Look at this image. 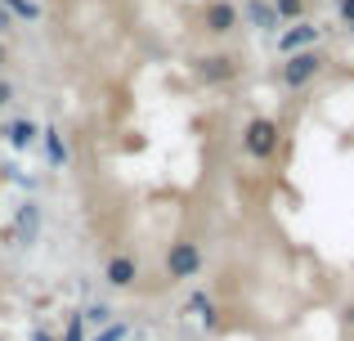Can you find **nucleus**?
<instances>
[{
  "label": "nucleus",
  "instance_id": "f257e3e1",
  "mask_svg": "<svg viewBox=\"0 0 354 341\" xmlns=\"http://www.w3.org/2000/svg\"><path fill=\"white\" fill-rule=\"evenodd\" d=\"M278 144H283V126L274 117H251L242 126V153L251 162H274L278 158Z\"/></svg>",
  "mask_w": 354,
  "mask_h": 341
},
{
  "label": "nucleus",
  "instance_id": "f03ea898",
  "mask_svg": "<svg viewBox=\"0 0 354 341\" xmlns=\"http://www.w3.org/2000/svg\"><path fill=\"white\" fill-rule=\"evenodd\" d=\"M202 270H207V256H202V247L193 243V238H175V243L166 247L162 274H166L171 283H189V279H198Z\"/></svg>",
  "mask_w": 354,
  "mask_h": 341
},
{
  "label": "nucleus",
  "instance_id": "7ed1b4c3",
  "mask_svg": "<svg viewBox=\"0 0 354 341\" xmlns=\"http://www.w3.org/2000/svg\"><path fill=\"white\" fill-rule=\"evenodd\" d=\"M323 63H328V59H323L319 50L287 54V59L278 63V86H283V90H305V86H310V81L323 72Z\"/></svg>",
  "mask_w": 354,
  "mask_h": 341
},
{
  "label": "nucleus",
  "instance_id": "20e7f679",
  "mask_svg": "<svg viewBox=\"0 0 354 341\" xmlns=\"http://www.w3.org/2000/svg\"><path fill=\"white\" fill-rule=\"evenodd\" d=\"M193 77H198V86H229L242 77V59L238 54H202V59H193Z\"/></svg>",
  "mask_w": 354,
  "mask_h": 341
},
{
  "label": "nucleus",
  "instance_id": "39448f33",
  "mask_svg": "<svg viewBox=\"0 0 354 341\" xmlns=\"http://www.w3.org/2000/svg\"><path fill=\"white\" fill-rule=\"evenodd\" d=\"M202 27H207V36H234L242 27L238 5L234 0H207L202 5Z\"/></svg>",
  "mask_w": 354,
  "mask_h": 341
},
{
  "label": "nucleus",
  "instance_id": "423d86ee",
  "mask_svg": "<svg viewBox=\"0 0 354 341\" xmlns=\"http://www.w3.org/2000/svg\"><path fill=\"white\" fill-rule=\"evenodd\" d=\"M104 283L113 292H130L139 283V256H130V252H113L108 256V265H104Z\"/></svg>",
  "mask_w": 354,
  "mask_h": 341
},
{
  "label": "nucleus",
  "instance_id": "0eeeda50",
  "mask_svg": "<svg viewBox=\"0 0 354 341\" xmlns=\"http://www.w3.org/2000/svg\"><path fill=\"white\" fill-rule=\"evenodd\" d=\"M319 36H323V27H314L310 18H301V23H292L287 32H278V54H301V50H314L319 45Z\"/></svg>",
  "mask_w": 354,
  "mask_h": 341
},
{
  "label": "nucleus",
  "instance_id": "6e6552de",
  "mask_svg": "<svg viewBox=\"0 0 354 341\" xmlns=\"http://www.w3.org/2000/svg\"><path fill=\"white\" fill-rule=\"evenodd\" d=\"M9 238H14V247H36V238H41V202H23L14 211Z\"/></svg>",
  "mask_w": 354,
  "mask_h": 341
},
{
  "label": "nucleus",
  "instance_id": "1a4fd4ad",
  "mask_svg": "<svg viewBox=\"0 0 354 341\" xmlns=\"http://www.w3.org/2000/svg\"><path fill=\"white\" fill-rule=\"evenodd\" d=\"M184 319H198L202 328H220V306H216V297H207V292H193L189 301H184V310H180Z\"/></svg>",
  "mask_w": 354,
  "mask_h": 341
},
{
  "label": "nucleus",
  "instance_id": "9d476101",
  "mask_svg": "<svg viewBox=\"0 0 354 341\" xmlns=\"http://www.w3.org/2000/svg\"><path fill=\"white\" fill-rule=\"evenodd\" d=\"M36 140H41V126H36L32 117H14V122L5 126V144H9L14 153H27Z\"/></svg>",
  "mask_w": 354,
  "mask_h": 341
},
{
  "label": "nucleus",
  "instance_id": "9b49d317",
  "mask_svg": "<svg viewBox=\"0 0 354 341\" xmlns=\"http://www.w3.org/2000/svg\"><path fill=\"white\" fill-rule=\"evenodd\" d=\"M238 18L251 23L256 32H278V18H274V9H269V0H247V5L238 9Z\"/></svg>",
  "mask_w": 354,
  "mask_h": 341
},
{
  "label": "nucleus",
  "instance_id": "f8f14e48",
  "mask_svg": "<svg viewBox=\"0 0 354 341\" xmlns=\"http://www.w3.org/2000/svg\"><path fill=\"white\" fill-rule=\"evenodd\" d=\"M41 149H45V162H50L54 171L68 167V144H63V131H59V126H41Z\"/></svg>",
  "mask_w": 354,
  "mask_h": 341
},
{
  "label": "nucleus",
  "instance_id": "ddd939ff",
  "mask_svg": "<svg viewBox=\"0 0 354 341\" xmlns=\"http://www.w3.org/2000/svg\"><path fill=\"white\" fill-rule=\"evenodd\" d=\"M77 315H81V324H86V328H95V333H99V328H108L117 319V310L108 306V301H86Z\"/></svg>",
  "mask_w": 354,
  "mask_h": 341
},
{
  "label": "nucleus",
  "instance_id": "4468645a",
  "mask_svg": "<svg viewBox=\"0 0 354 341\" xmlns=\"http://www.w3.org/2000/svg\"><path fill=\"white\" fill-rule=\"evenodd\" d=\"M0 9L9 18H18V23H41V5L36 0H0Z\"/></svg>",
  "mask_w": 354,
  "mask_h": 341
},
{
  "label": "nucleus",
  "instance_id": "2eb2a0df",
  "mask_svg": "<svg viewBox=\"0 0 354 341\" xmlns=\"http://www.w3.org/2000/svg\"><path fill=\"white\" fill-rule=\"evenodd\" d=\"M269 9H274L278 23H301L305 18V0H269Z\"/></svg>",
  "mask_w": 354,
  "mask_h": 341
},
{
  "label": "nucleus",
  "instance_id": "dca6fc26",
  "mask_svg": "<svg viewBox=\"0 0 354 341\" xmlns=\"http://www.w3.org/2000/svg\"><path fill=\"white\" fill-rule=\"evenodd\" d=\"M126 337H130V328L121 324V319H113L108 328H99V333H95V337H86V341H126Z\"/></svg>",
  "mask_w": 354,
  "mask_h": 341
},
{
  "label": "nucleus",
  "instance_id": "f3484780",
  "mask_svg": "<svg viewBox=\"0 0 354 341\" xmlns=\"http://www.w3.org/2000/svg\"><path fill=\"white\" fill-rule=\"evenodd\" d=\"M59 341H86V324H81L77 310L68 315V324H63V337H59Z\"/></svg>",
  "mask_w": 354,
  "mask_h": 341
},
{
  "label": "nucleus",
  "instance_id": "a211bd4d",
  "mask_svg": "<svg viewBox=\"0 0 354 341\" xmlns=\"http://www.w3.org/2000/svg\"><path fill=\"white\" fill-rule=\"evenodd\" d=\"M337 14L346 18V27H350L354 23V0H337Z\"/></svg>",
  "mask_w": 354,
  "mask_h": 341
},
{
  "label": "nucleus",
  "instance_id": "6ab92c4d",
  "mask_svg": "<svg viewBox=\"0 0 354 341\" xmlns=\"http://www.w3.org/2000/svg\"><path fill=\"white\" fill-rule=\"evenodd\" d=\"M27 341H59V337H54V333H50L45 324H36V328H32V337H27Z\"/></svg>",
  "mask_w": 354,
  "mask_h": 341
},
{
  "label": "nucleus",
  "instance_id": "aec40b11",
  "mask_svg": "<svg viewBox=\"0 0 354 341\" xmlns=\"http://www.w3.org/2000/svg\"><path fill=\"white\" fill-rule=\"evenodd\" d=\"M9 99H14V86H9V81H5V77H0V108H5V104H9Z\"/></svg>",
  "mask_w": 354,
  "mask_h": 341
},
{
  "label": "nucleus",
  "instance_id": "412c9836",
  "mask_svg": "<svg viewBox=\"0 0 354 341\" xmlns=\"http://www.w3.org/2000/svg\"><path fill=\"white\" fill-rule=\"evenodd\" d=\"M5 32H14V18H9L5 9H0V36H5Z\"/></svg>",
  "mask_w": 354,
  "mask_h": 341
},
{
  "label": "nucleus",
  "instance_id": "4be33fe9",
  "mask_svg": "<svg viewBox=\"0 0 354 341\" xmlns=\"http://www.w3.org/2000/svg\"><path fill=\"white\" fill-rule=\"evenodd\" d=\"M5 59H9V54H5V45H0V72H5Z\"/></svg>",
  "mask_w": 354,
  "mask_h": 341
},
{
  "label": "nucleus",
  "instance_id": "5701e85b",
  "mask_svg": "<svg viewBox=\"0 0 354 341\" xmlns=\"http://www.w3.org/2000/svg\"><path fill=\"white\" fill-rule=\"evenodd\" d=\"M350 36H354V23H350Z\"/></svg>",
  "mask_w": 354,
  "mask_h": 341
},
{
  "label": "nucleus",
  "instance_id": "b1692460",
  "mask_svg": "<svg viewBox=\"0 0 354 341\" xmlns=\"http://www.w3.org/2000/svg\"><path fill=\"white\" fill-rule=\"evenodd\" d=\"M0 341H5V337H0Z\"/></svg>",
  "mask_w": 354,
  "mask_h": 341
}]
</instances>
